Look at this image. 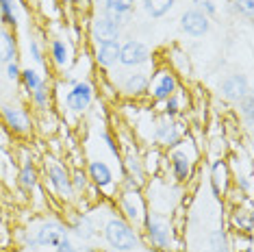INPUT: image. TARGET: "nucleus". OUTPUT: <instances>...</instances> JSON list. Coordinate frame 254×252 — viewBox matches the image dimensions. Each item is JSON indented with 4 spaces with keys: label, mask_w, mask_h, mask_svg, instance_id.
I'll return each instance as SVG.
<instances>
[{
    "label": "nucleus",
    "mask_w": 254,
    "mask_h": 252,
    "mask_svg": "<svg viewBox=\"0 0 254 252\" xmlns=\"http://www.w3.org/2000/svg\"><path fill=\"white\" fill-rule=\"evenodd\" d=\"M20 67H18V63L15 61H11V63H7V78L9 81H18L20 78Z\"/></svg>",
    "instance_id": "72a5a7b5"
},
{
    "label": "nucleus",
    "mask_w": 254,
    "mask_h": 252,
    "mask_svg": "<svg viewBox=\"0 0 254 252\" xmlns=\"http://www.w3.org/2000/svg\"><path fill=\"white\" fill-rule=\"evenodd\" d=\"M170 161H172V172H174L176 181H187L191 176V161L185 152H172L170 154Z\"/></svg>",
    "instance_id": "dca6fc26"
},
{
    "label": "nucleus",
    "mask_w": 254,
    "mask_h": 252,
    "mask_svg": "<svg viewBox=\"0 0 254 252\" xmlns=\"http://www.w3.org/2000/svg\"><path fill=\"white\" fill-rule=\"evenodd\" d=\"M102 139L107 141V148H109V150H111V154H115V157H118V148H115L113 139H111V135H109V133H102Z\"/></svg>",
    "instance_id": "4c0bfd02"
},
{
    "label": "nucleus",
    "mask_w": 254,
    "mask_h": 252,
    "mask_svg": "<svg viewBox=\"0 0 254 252\" xmlns=\"http://www.w3.org/2000/svg\"><path fill=\"white\" fill-rule=\"evenodd\" d=\"M31 96H33V102H35L37 109H46V105H48V89H46V85H39Z\"/></svg>",
    "instance_id": "c85d7f7f"
},
{
    "label": "nucleus",
    "mask_w": 254,
    "mask_h": 252,
    "mask_svg": "<svg viewBox=\"0 0 254 252\" xmlns=\"http://www.w3.org/2000/svg\"><path fill=\"white\" fill-rule=\"evenodd\" d=\"M91 98H94V87H91L89 83H76L70 91H67L65 105L70 107L74 113H80L91 105Z\"/></svg>",
    "instance_id": "7ed1b4c3"
},
{
    "label": "nucleus",
    "mask_w": 254,
    "mask_h": 252,
    "mask_svg": "<svg viewBox=\"0 0 254 252\" xmlns=\"http://www.w3.org/2000/svg\"><path fill=\"white\" fill-rule=\"evenodd\" d=\"M200 9H204L202 13H204L206 18H209V15H215V11H217V9H215V4H213V0H209V2H204Z\"/></svg>",
    "instance_id": "e433bc0d"
},
{
    "label": "nucleus",
    "mask_w": 254,
    "mask_h": 252,
    "mask_svg": "<svg viewBox=\"0 0 254 252\" xmlns=\"http://www.w3.org/2000/svg\"><path fill=\"white\" fill-rule=\"evenodd\" d=\"M135 4V0H105V18H109L115 24H122L124 15L128 13Z\"/></svg>",
    "instance_id": "ddd939ff"
},
{
    "label": "nucleus",
    "mask_w": 254,
    "mask_h": 252,
    "mask_svg": "<svg viewBox=\"0 0 254 252\" xmlns=\"http://www.w3.org/2000/svg\"><path fill=\"white\" fill-rule=\"evenodd\" d=\"M222 94H224V98L239 102L248 94V81L241 74H230V76H226L222 81Z\"/></svg>",
    "instance_id": "0eeeda50"
},
{
    "label": "nucleus",
    "mask_w": 254,
    "mask_h": 252,
    "mask_svg": "<svg viewBox=\"0 0 254 252\" xmlns=\"http://www.w3.org/2000/svg\"><path fill=\"white\" fill-rule=\"evenodd\" d=\"M48 179H50L53 187L57 189V193H59L61 198H70V196H72V191H74L72 181H70L67 172L63 170L61 165H57V163L50 165V168H48Z\"/></svg>",
    "instance_id": "1a4fd4ad"
},
{
    "label": "nucleus",
    "mask_w": 254,
    "mask_h": 252,
    "mask_svg": "<svg viewBox=\"0 0 254 252\" xmlns=\"http://www.w3.org/2000/svg\"><path fill=\"white\" fill-rule=\"evenodd\" d=\"M0 148H2V137H0Z\"/></svg>",
    "instance_id": "a19ab883"
},
{
    "label": "nucleus",
    "mask_w": 254,
    "mask_h": 252,
    "mask_svg": "<svg viewBox=\"0 0 254 252\" xmlns=\"http://www.w3.org/2000/svg\"><path fill=\"white\" fill-rule=\"evenodd\" d=\"M105 239L109 242V246L120 252H128V250H135L137 244H139V237L137 233L132 231V226L128 222L120 220V217H113V220L107 222L105 226Z\"/></svg>",
    "instance_id": "f257e3e1"
},
{
    "label": "nucleus",
    "mask_w": 254,
    "mask_h": 252,
    "mask_svg": "<svg viewBox=\"0 0 254 252\" xmlns=\"http://www.w3.org/2000/svg\"><path fill=\"white\" fill-rule=\"evenodd\" d=\"M154 139L161 141V144L167 148L178 146L181 144V126L174 124L170 118H165L163 122L157 126V130H154Z\"/></svg>",
    "instance_id": "6e6552de"
},
{
    "label": "nucleus",
    "mask_w": 254,
    "mask_h": 252,
    "mask_svg": "<svg viewBox=\"0 0 254 252\" xmlns=\"http://www.w3.org/2000/svg\"><path fill=\"white\" fill-rule=\"evenodd\" d=\"M122 211L126 213V217H128L130 222H135V220H139V207H137L135 202H132V198H130V193H126V196L122 198Z\"/></svg>",
    "instance_id": "cd10ccee"
},
{
    "label": "nucleus",
    "mask_w": 254,
    "mask_h": 252,
    "mask_svg": "<svg viewBox=\"0 0 254 252\" xmlns=\"http://www.w3.org/2000/svg\"><path fill=\"white\" fill-rule=\"evenodd\" d=\"M148 48L141 42H126L124 46H120V63L126 67H135L148 61Z\"/></svg>",
    "instance_id": "39448f33"
},
{
    "label": "nucleus",
    "mask_w": 254,
    "mask_h": 252,
    "mask_svg": "<svg viewBox=\"0 0 254 252\" xmlns=\"http://www.w3.org/2000/svg\"><path fill=\"white\" fill-rule=\"evenodd\" d=\"M178 87V83H176V76L172 72H161L159 76H157V81H154L152 85V98L154 100H167L170 96H174V91Z\"/></svg>",
    "instance_id": "9b49d317"
},
{
    "label": "nucleus",
    "mask_w": 254,
    "mask_h": 252,
    "mask_svg": "<svg viewBox=\"0 0 254 252\" xmlns=\"http://www.w3.org/2000/svg\"><path fill=\"white\" fill-rule=\"evenodd\" d=\"M181 26L187 35L191 37H202L209 33V18L202 13L200 9H191V11H185L183 18H181Z\"/></svg>",
    "instance_id": "20e7f679"
},
{
    "label": "nucleus",
    "mask_w": 254,
    "mask_h": 252,
    "mask_svg": "<svg viewBox=\"0 0 254 252\" xmlns=\"http://www.w3.org/2000/svg\"><path fill=\"white\" fill-rule=\"evenodd\" d=\"M174 7V0H143V9L150 18H163Z\"/></svg>",
    "instance_id": "f3484780"
},
{
    "label": "nucleus",
    "mask_w": 254,
    "mask_h": 252,
    "mask_svg": "<svg viewBox=\"0 0 254 252\" xmlns=\"http://www.w3.org/2000/svg\"><path fill=\"white\" fill-rule=\"evenodd\" d=\"M209 242H211L213 252H228V239H226V233L224 231H213Z\"/></svg>",
    "instance_id": "a878e982"
},
{
    "label": "nucleus",
    "mask_w": 254,
    "mask_h": 252,
    "mask_svg": "<svg viewBox=\"0 0 254 252\" xmlns=\"http://www.w3.org/2000/svg\"><path fill=\"white\" fill-rule=\"evenodd\" d=\"M20 185L24 189H33L37 185V174H35V168L31 163H24V168L20 172Z\"/></svg>",
    "instance_id": "393cba45"
},
{
    "label": "nucleus",
    "mask_w": 254,
    "mask_h": 252,
    "mask_svg": "<svg viewBox=\"0 0 254 252\" xmlns=\"http://www.w3.org/2000/svg\"><path fill=\"white\" fill-rule=\"evenodd\" d=\"M226 165H224L222 161H215L213 163V170H211V183H213V193L215 196H219L222 193V189L226 187Z\"/></svg>",
    "instance_id": "6ab92c4d"
},
{
    "label": "nucleus",
    "mask_w": 254,
    "mask_h": 252,
    "mask_svg": "<svg viewBox=\"0 0 254 252\" xmlns=\"http://www.w3.org/2000/svg\"><path fill=\"white\" fill-rule=\"evenodd\" d=\"M178 111H181V102H178L176 96H170V98L165 100V109H163V116L165 118H176L178 116Z\"/></svg>",
    "instance_id": "c756f323"
},
{
    "label": "nucleus",
    "mask_w": 254,
    "mask_h": 252,
    "mask_svg": "<svg viewBox=\"0 0 254 252\" xmlns=\"http://www.w3.org/2000/svg\"><path fill=\"white\" fill-rule=\"evenodd\" d=\"M241 252H254V250H252V246H248V248H244Z\"/></svg>",
    "instance_id": "ea45409f"
},
{
    "label": "nucleus",
    "mask_w": 254,
    "mask_h": 252,
    "mask_svg": "<svg viewBox=\"0 0 254 252\" xmlns=\"http://www.w3.org/2000/svg\"><path fill=\"white\" fill-rule=\"evenodd\" d=\"M0 113H2V120H4V124H7L11 130H15V133H26V130L31 128V124H28V118H26V113L22 111V109L4 105L2 109H0Z\"/></svg>",
    "instance_id": "9d476101"
},
{
    "label": "nucleus",
    "mask_w": 254,
    "mask_h": 252,
    "mask_svg": "<svg viewBox=\"0 0 254 252\" xmlns=\"http://www.w3.org/2000/svg\"><path fill=\"white\" fill-rule=\"evenodd\" d=\"M193 2L198 4V7H202V4H204V2H209V0H193Z\"/></svg>",
    "instance_id": "58836bf2"
},
{
    "label": "nucleus",
    "mask_w": 254,
    "mask_h": 252,
    "mask_svg": "<svg viewBox=\"0 0 254 252\" xmlns=\"http://www.w3.org/2000/svg\"><path fill=\"white\" fill-rule=\"evenodd\" d=\"M241 100H244V102H241V113L246 116L248 126H252V107H254V98H252V94H246Z\"/></svg>",
    "instance_id": "7c9ffc66"
},
{
    "label": "nucleus",
    "mask_w": 254,
    "mask_h": 252,
    "mask_svg": "<svg viewBox=\"0 0 254 252\" xmlns=\"http://www.w3.org/2000/svg\"><path fill=\"white\" fill-rule=\"evenodd\" d=\"M50 55H53V61L61 67L70 59V57H67V46L63 39H53V44H50Z\"/></svg>",
    "instance_id": "412c9836"
},
{
    "label": "nucleus",
    "mask_w": 254,
    "mask_h": 252,
    "mask_svg": "<svg viewBox=\"0 0 254 252\" xmlns=\"http://www.w3.org/2000/svg\"><path fill=\"white\" fill-rule=\"evenodd\" d=\"M237 11L239 13H246L248 20H252L254 13V0H237Z\"/></svg>",
    "instance_id": "2f4dec72"
},
{
    "label": "nucleus",
    "mask_w": 254,
    "mask_h": 252,
    "mask_svg": "<svg viewBox=\"0 0 254 252\" xmlns=\"http://www.w3.org/2000/svg\"><path fill=\"white\" fill-rule=\"evenodd\" d=\"M63 237H67L65 226H61L59 222H48V224H44L37 231L35 242H37V246H42V248H57Z\"/></svg>",
    "instance_id": "423d86ee"
},
{
    "label": "nucleus",
    "mask_w": 254,
    "mask_h": 252,
    "mask_svg": "<svg viewBox=\"0 0 254 252\" xmlns=\"http://www.w3.org/2000/svg\"><path fill=\"white\" fill-rule=\"evenodd\" d=\"M146 235H148V242L157 250L172 248V228L163 217H159L157 213L146 215Z\"/></svg>",
    "instance_id": "f03ea898"
},
{
    "label": "nucleus",
    "mask_w": 254,
    "mask_h": 252,
    "mask_svg": "<svg viewBox=\"0 0 254 252\" xmlns=\"http://www.w3.org/2000/svg\"><path fill=\"white\" fill-rule=\"evenodd\" d=\"M55 252H78V248H74V246H72L70 237H63V239H61V244L55 248Z\"/></svg>",
    "instance_id": "c9c22d12"
},
{
    "label": "nucleus",
    "mask_w": 254,
    "mask_h": 252,
    "mask_svg": "<svg viewBox=\"0 0 254 252\" xmlns=\"http://www.w3.org/2000/svg\"><path fill=\"white\" fill-rule=\"evenodd\" d=\"M72 231L76 233V237H80V239H91L94 237V224H91V220L89 217H85V215H80V217H76V222H74V226H72Z\"/></svg>",
    "instance_id": "aec40b11"
},
{
    "label": "nucleus",
    "mask_w": 254,
    "mask_h": 252,
    "mask_svg": "<svg viewBox=\"0 0 254 252\" xmlns=\"http://www.w3.org/2000/svg\"><path fill=\"white\" fill-rule=\"evenodd\" d=\"M148 89V76L146 74H130L124 83V91L128 96H139Z\"/></svg>",
    "instance_id": "a211bd4d"
},
{
    "label": "nucleus",
    "mask_w": 254,
    "mask_h": 252,
    "mask_svg": "<svg viewBox=\"0 0 254 252\" xmlns=\"http://www.w3.org/2000/svg\"><path fill=\"white\" fill-rule=\"evenodd\" d=\"M20 78H22V83H24V89L28 91V94H33V91H35L39 85H44L42 76H39L35 70H31V67H28V70H22L20 72Z\"/></svg>",
    "instance_id": "b1692460"
},
{
    "label": "nucleus",
    "mask_w": 254,
    "mask_h": 252,
    "mask_svg": "<svg viewBox=\"0 0 254 252\" xmlns=\"http://www.w3.org/2000/svg\"><path fill=\"white\" fill-rule=\"evenodd\" d=\"M0 20L7 26H15L18 18H15V2L13 0H0Z\"/></svg>",
    "instance_id": "4be33fe9"
},
{
    "label": "nucleus",
    "mask_w": 254,
    "mask_h": 252,
    "mask_svg": "<svg viewBox=\"0 0 254 252\" xmlns=\"http://www.w3.org/2000/svg\"><path fill=\"white\" fill-rule=\"evenodd\" d=\"M87 179L94 181V185L98 187H109L113 183V172L105 161H91Z\"/></svg>",
    "instance_id": "4468645a"
},
{
    "label": "nucleus",
    "mask_w": 254,
    "mask_h": 252,
    "mask_svg": "<svg viewBox=\"0 0 254 252\" xmlns=\"http://www.w3.org/2000/svg\"><path fill=\"white\" fill-rule=\"evenodd\" d=\"M126 168H128V179H130V181H137V185H139L141 179H143V170H141L139 159L130 154V157L126 159Z\"/></svg>",
    "instance_id": "bb28decb"
},
{
    "label": "nucleus",
    "mask_w": 254,
    "mask_h": 252,
    "mask_svg": "<svg viewBox=\"0 0 254 252\" xmlns=\"http://www.w3.org/2000/svg\"><path fill=\"white\" fill-rule=\"evenodd\" d=\"M31 57H33V61L35 63L44 65V55H42V48H39L37 42H31Z\"/></svg>",
    "instance_id": "f704fd0d"
},
{
    "label": "nucleus",
    "mask_w": 254,
    "mask_h": 252,
    "mask_svg": "<svg viewBox=\"0 0 254 252\" xmlns=\"http://www.w3.org/2000/svg\"><path fill=\"white\" fill-rule=\"evenodd\" d=\"M91 33H94V39L98 44H105V42H118L120 37V24H115L109 18H98L94 22V28H91Z\"/></svg>",
    "instance_id": "f8f14e48"
},
{
    "label": "nucleus",
    "mask_w": 254,
    "mask_h": 252,
    "mask_svg": "<svg viewBox=\"0 0 254 252\" xmlns=\"http://www.w3.org/2000/svg\"><path fill=\"white\" fill-rule=\"evenodd\" d=\"M72 187L74 189H78V191H83L85 187H87V174H85V172H74V176H72Z\"/></svg>",
    "instance_id": "473e14b6"
},
{
    "label": "nucleus",
    "mask_w": 254,
    "mask_h": 252,
    "mask_svg": "<svg viewBox=\"0 0 254 252\" xmlns=\"http://www.w3.org/2000/svg\"><path fill=\"white\" fill-rule=\"evenodd\" d=\"M96 61L100 63L102 67H111L113 63H118V61H120V44H118V42H105V44H98Z\"/></svg>",
    "instance_id": "2eb2a0df"
},
{
    "label": "nucleus",
    "mask_w": 254,
    "mask_h": 252,
    "mask_svg": "<svg viewBox=\"0 0 254 252\" xmlns=\"http://www.w3.org/2000/svg\"><path fill=\"white\" fill-rule=\"evenodd\" d=\"M15 55H18V50H15L13 37H11L9 33H2V53H0V63L15 61Z\"/></svg>",
    "instance_id": "5701e85b"
}]
</instances>
